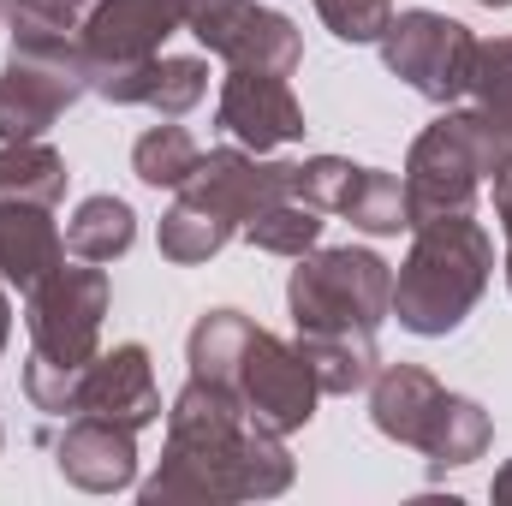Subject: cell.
<instances>
[{"instance_id": "1", "label": "cell", "mask_w": 512, "mask_h": 506, "mask_svg": "<svg viewBox=\"0 0 512 506\" xmlns=\"http://www.w3.org/2000/svg\"><path fill=\"white\" fill-rule=\"evenodd\" d=\"M292 453L274 429L251 423L239 399L215 381L191 376L167 405V447L161 465L143 477V506L173 501H268L292 489Z\"/></svg>"}, {"instance_id": "2", "label": "cell", "mask_w": 512, "mask_h": 506, "mask_svg": "<svg viewBox=\"0 0 512 506\" xmlns=\"http://www.w3.org/2000/svg\"><path fill=\"white\" fill-rule=\"evenodd\" d=\"M185 358H191V376L227 387L239 411L274 435H292L316 417L322 387L310 376V364L298 358V346L256 328L245 310H203L185 340Z\"/></svg>"}, {"instance_id": "3", "label": "cell", "mask_w": 512, "mask_h": 506, "mask_svg": "<svg viewBox=\"0 0 512 506\" xmlns=\"http://www.w3.org/2000/svg\"><path fill=\"white\" fill-rule=\"evenodd\" d=\"M495 239L471 215H435L411 227V251L393 274V316L405 334L441 340L453 334L489 292Z\"/></svg>"}, {"instance_id": "4", "label": "cell", "mask_w": 512, "mask_h": 506, "mask_svg": "<svg viewBox=\"0 0 512 506\" xmlns=\"http://www.w3.org/2000/svg\"><path fill=\"white\" fill-rule=\"evenodd\" d=\"M370 423L387 441L417 447L429 459V477L465 471L489 453V411L465 393H447L417 364H382L370 376Z\"/></svg>"}, {"instance_id": "5", "label": "cell", "mask_w": 512, "mask_h": 506, "mask_svg": "<svg viewBox=\"0 0 512 506\" xmlns=\"http://www.w3.org/2000/svg\"><path fill=\"white\" fill-rule=\"evenodd\" d=\"M286 310L298 340H376L393 316V268L364 245L304 251L286 280Z\"/></svg>"}, {"instance_id": "6", "label": "cell", "mask_w": 512, "mask_h": 506, "mask_svg": "<svg viewBox=\"0 0 512 506\" xmlns=\"http://www.w3.org/2000/svg\"><path fill=\"white\" fill-rule=\"evenodd\" d=\"M512 155L501 149V137L489 131V120L477 108H447L441 120H429L423 137L405 155V209L411 227L435 221V215H471L483 179H495Z\"/></svg>"}, {"instance_id": "7", "label": "cell", "mask_w": 512, "mask_h": 506, "mask_svg": "<svg viewBox=\"0 0 512 506\" xmlns=\"http://www.w3.org/2000/svg\"><path fill=\"white\" fill-rule=\"evenodd\" d=\"M108 274L102 262H60L48 280H36L24 292V328H30V352L60 364V370H84L102 352V322H108Z\"/></svg>"}, {"instance_id": "8", "label": "cell", "mask_w": 512, "mask_h": 506, "mask_svg": "<svg viewBox=\"0 0 512 506\" xmlns=\"http://www.w3.org/2000/svg\"><path fill=\"white\" fill-rule=\"evenodd\" d=\"M78 96H90V66L78 42H12L0 66V143L42 137Z\"/></svg>"}, {"instance_id": "9", "label": "cell", "mask_w": 512, "mask_h": 506, "mask_svg": "<svg viewBox=\"0 0 512 506\" xmlns=\"http://www.w3.org/2000/svg\"><path fill=\"white\" fill-rule=\"evenodd\" d=\"M382 60L393 78H405L423 102H441L453 108L465 90H471V66H477V36L447 18V12H429V6H411V12H393L382 30Z\"/></svg>"}, {"instance_id": "10", "label": "cell", "mask_w": 512, "mask_h": 506, "mask_svg": "<svg viewBox=\"0 0 512 506\" xmlns=\"http://www.w3.org/2000/svg\"><path fill=\"white\" fill-rule=\"evenodd\" d=\"M179 24L185 0H72V42L84 48L90 90L126 66L155 60Z\"/></svg>"}, {"instance_id": "11", "label": "cell", "mask_w": 512, "mask_h": 506, "mask_svg": "<svg viewBox=\"0 0 512 506\" xmlns=\"http://www.w3.org/2000/svg\"><path fill=\"white\" fill-rule=\"evenodd\" d=\"M185 30L209 54H221L227 66H245V72L292 78V66L304 60L298 24L274 6H256V0H185Z\"/></svg>"}, {"instance_id": "12", "label": "cell", "mask_w": 512, "mask_h": 506, "mask_svg": "<svg viewBox=\"0 0 512 506\" xmlns=\"http://www.w3.org/2000/svg\"><path fill=\"white\" fill-rule=\"evenodd\" d=\"M215 126L227 131L233 143H245V149H256V155H268V149L304 137V108H298V96H292V84H286L280 72H245V66H227L221 102H215Z\"/></svg>"}, {"instance_id": "13", "label": "cell", "mask_w": 512, "mask_h": 506, "mask_svg": "<svg viewBox=\"0 0 512 506\" xmlns=\"http://www.w3.org/2000/svg\"><path fill=\"white\" fill-rule=\"evenodd\" d=\"M54 471L84 495H120L137 483V429L96 411H72L54 441Z\"/></svg>"}, {"instance_id": "14", "label": "cell", "mask_w": 512, "mask_h": 506, "mask_svg": "<svg viewBox=\"0 0 512 506\" xmlns=\"http://www.w3.org/2000/svg\"><path fill=\"white\" fill-rule=\"evenodd\" d=\"M78 411L114 417L126 429L161 423V387H155V370H149V352L137 340L114 346V352H96L78 376Z\"/></svg>"}, {"instance_id": "15", "label": "cell", "mask_w": 512, "mask_h": 506, "mask_svg": "<svg viewBox=\"0 0 512 506\" xmlns=\"http://www.w3.org/2000/svg\"><path fill=\"white\" fill-rule=\"evenodd\" d=\"M96 96L120 102V108H155L161 120H179L209 96V66L191 60V54H155L143 66H126V72L102 78Z\"/></svg>"}, {"instance_id": "16", "label": "cell", "mask_w": 512, "mask_h": 506, "mask_svg": "<svg viewBox=\"0 0 512 506\" xmlns=\"http://www.w3.org/2000/svg\"><path fill=\"white\" fill-rule=\"evenodd\" d=\"M233 233H239V215H233L215 191H203L197 179H185V185L173 191V209L161 215V256L179 262V268H191V262L221 256Z\"/></svg>"}, {"instance_id": "17", "label": "cell", "mask_w": 512, "mask_h": 506, "mask_svg": "<svg viewBox=\"0 0 512 506\" xmlns=\"http://www.w3.org/2000/svg\"><path fill=\"white\" fill-rule=\"evenodd\" d=\"M66 262V233L54 227V209L36 203H0V280L30 292Z\"/></svg>"}, {"instance_id": "18", "label": "cell", "mask_w": 512, "mask_h": 506, "mask_svg": "<svg viewBox=\"0 0 512 506\" xmlns=\"http://www.w3.org/2000/svg\"><path fill=\"white\" fill-rule=\"evenodd\" d=\"M66 155L48 149L42 137H24V143H0V203H36V209H54L66 197Z\"/></svg>"}, {"instance_id": "19", "label": "cell", "mask_w": 512, "mask_h": 506, "mask_svg": "<svg viewBox=\"0 0 512 506\" xmlns=\"http://www.w3.org/2000/svg\"><path fill=\"white\" fill-rule=\"evenodd\" d=\"M137 239V215L126 197H84L66 221V256L78 262H120Z\"/></svg>"}, {"instance_id": "20", "label": "cell", "mask_w": 512, "mask_h": 506, "mask_svg": "<svg viewBox=\"0 0 512 506\" xmlns=\"http://www.w3.org/2000/svg\"><path fill=\"white\" fill-rule=\"evenodd\" d=\"M322 227H328V221H322V209H310V203H298V197L286 191V197L262 203L239 233L251 239L256 251H268V256H304V251H316Z\"/></svg>"}, {"instance_id": "21", "label": "cell", "mask_w": 512, "mask_h": 506, "mask_svg": "<svg viewBox=\"0 0 512 506\" xmlns=\"http://www.w3.org/2000/svg\"><path fill=\"white\" fill-rule=\"evenodd\" d=\"M197 161H203V149L185 126H149L131 143V173L155 191H179L197 173Z\"/></svg>"}, {"instance_id": "22", "label": "cell", "mask_w": 512, "mask_h": 506, "mask_svg": "<svg viewBox=\"0 0 512 506\" xmlns=\"http://www.w3.org/2000/svg\"><path fill=\"white\" fill-rule=\"evenodd\" d=\"M352 227H364L370 239H387V233H411V209H405V179H393L382 167H358L352 179V197L340 209Z\"/></svg>"}, {"instance_id": "23", "label": "cell", "mask_w": 512, "mask_h": 506, "mask_svg": "<svg viewBox=\"0 0 512 506\" xmlns=\"http://www.w3.org/2000/svg\"><path fill=\"white\" fill-rule=\"evenodd\" d=\"M465 96L477 102V114L489 120V131L512 155V36L477 42V66H471V90Z\"/></svg>"}, {"instance_id": "24", "label": "cell", "mask_w": 512, "mask_h": 506, "mask_svg": "<svg viewBox=\"0 0 512 506\" xmlns=\"http://www.w3.org/2000/svg\"><path fill=\"white\" fill-rule=\"evenodd\" d=\"M12 42H72V0H0Z\"/></svg>"}, {"instance_id": "25", "label": "cell", "mask_w": 512, "mask_h": 506, "mask_svg": "<svg viewBox=\"0 0 512 506\" xmlns=\"http://www.w3.org/2000/svg\"><path fill=\"white\" fill-rule=\"evenodd\" d=\"M316 12L340 42H382L393 0H316Z\"/></svg>"}, {"instance_id": "26", "label": "cell", "mask_w": 512, "mask_h": 506, "mask_svg": "<svg viewBox=\"0 0 512 506\" xmlns=\"http://www.w3.org/2000/svg\"><path fill=\"white\" fill-rule=\"evenodd\" d=\"M495 215H501V233H507V262H501V274H507V292H512V161L495 173Z\"/></svg>"}, {"instance_id": "27", "label": "cell", "mask_w": 512, "mask_h": 506, "mask_svg": "<svg viewBox=\"0 0 512 506\" xmlns=\"http://www.w3.org/2000/svg\"><path fill=\"white\" fill-rule=\"evenodd\" d=\"M495 501H512V459L495 471Z\"/></svg>"}, {"instance_id": "28", "label": "cell", "mask_w": 512, "mask_h": 506, "mask_svg": "<svg viewBox=\"0 0 512 506\" xmlns=\"http://www.w3.org/2000/svg\"><path fill=\"white\" fill-rule=\"evenodd\" d=\"M6 340H12V304H6V292H0V352H6Z\"/></svg>"}, {"instance_id": "29", "label": "cell", "mask_w": 512, "mask_h": 506, "mask_svg": "<svg viewBox=\"0 0 512 506\" xmlns=\"http://www.w3.org/2000/svg\"><path fill=\"white\" fill-rule=\"evenodd\" d=\"M477 6H512V0H477Z\"/></svg>"}, {"instance_id": "30", "label": "cell", "mask_w": 512, "mask_h": 506, "mask_svg": "<svg viewBox=\"0 0 512 506\" xmlns=\"http://www.w3.org/2000/svg\"><path fill=\"white\" fill-rule=\"evenodd\" d=\"M0 441H6V435H0Z\"/></svg>"}]
</instances>
